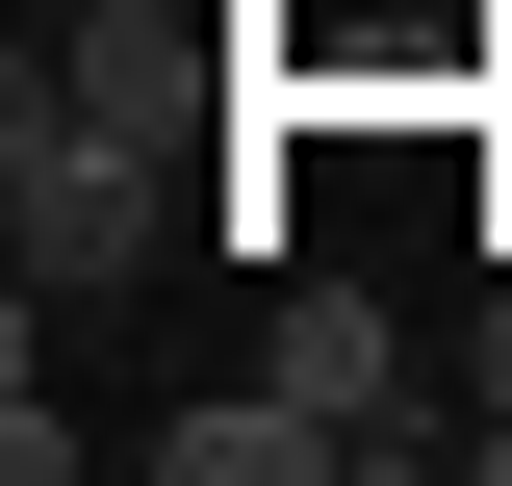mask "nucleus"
Here are the masks:
<instances>
[{
	"mask_svg": "<svg viewBox=\"0 0 512 486\" xmlns=\"http://www.w3.org/2000/svg\"><path fill=\"white\" fill-rule=\"evenodd\" d=\"M154 205H180V180H154V128H103L52 52H26V103H0V231H26V307H103L128 256H154Z\"/></svg>",
	"mask_w": 512,
	"mask_h": 486,
	"instance_id": "nucleus-1",
	"label": "nucleus"
},
{
	"mask_svg": "<svg viewBox=\"0 0 512 486\" xmlns=\"http://www.w3.org/2000/svg\"><path fill=\"white\" fill-rule=\"evenodd\" d=\"M256 384H308L333 461H436V410H410V333H384V282H282L256 307Z\"/></svg>",
	"mask_w": 512,
	"mask_h": 486,
	"instance_id": "nucleus-2",
	"label": "nucleus"
},
{
	"mask_svg": "<svg viewBox=\"0 0 512 486\" xmlns=\"http://www.w3.org/2000/svg\"><path fill=\"white\" fill-rule=\"evenodd\" d=\"M205 77H231V52H205V0H103V26H77V103H103V128H154V154L205 128Z\"/></svg>",
	"mask_w": 512,
	"mask_h": 486,
	"instance_id": "nucleus-3",
	"label": "nucleus"
},
{
	"mask_svg": "<svg viewBox=\"0 0 512 486\" xmlns=\"http://www.w3.org/2000/svg\"><path fill=\"white\" fill-rule=\"evenodd\" d=\"M154 461H180V486H308L333 410H308V384H231V410H154Z\"/></svg>",
	"mask_w": 512,
	"mask_h": 486,
	"instance_id": "nucleus-4",
	"label": "nucleus"
},
{
	"mask_svg": "<svg viewBox=\"0 0 512 486\" xmlns=\"http://www.w3.org/2000/svg\"><path fill=\"white\" fill-rule=\"evenodd\" d=\"M461 461H487V486H512V307H487V410H461Z\"/></svg>",
	"mask_w": 512,
	"mask_h": 486,
	"instance_id": "nucleus-5",
	"label": "nucleus"
},
{
	"mask_svg": "<svg viewBox=\"0 0 512 486\" xmlns=\"http://www.w3.org/2000/svg\"><path fill=\"white\" fill-rule=\"evenodd\" d=\"M52 26H103V0H52Z\"/></svg>",
	"mask_w": 512,
	"mask_h": 486,
	"instance_id": "nucleus-6",
	"label": "nucleus"
}]
</instances>
